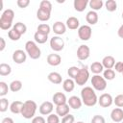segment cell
Wrapping results in <instances>:
<instances>
[{"label":"cell","mask_w":123,"mask_h":123,"mask_svg":"<svg viewBox=\"0 0 123 123\" xmlns=\"http://www.w3.org/2000/svg\"><path fill=\"white\" fill-rule=\"evenodd\" d=\"M81 99L86 107H93L98 103V97L91 86H85L81 90Z\"/></svg>","instance_id":"obj_1"},{"label":"cell","mask_w":123,"mask_h":123,"mask_svg":"<svg viewBox=\"0 0 123 123\" xmlns=\"http://www.w3.org/2000/svg\"><path fill=\"white\" fill-rule=\"evenodd\" d=\"M14 17V12L12 9L5 10L0 17V28L2 30H11L12 25V20Z\"/></svg>","instance_id":"obj_2"},{"label":"cell","mask_w":123,"mask_h":123,"mask_svg":"<svg viewBox=\"0 0 123 123\" xmlns=\"http://www.w3.org/2000/svg\"><path fill=\"white\" fill-rule=\"evenodd\" d=\"M37 109V105L35 101L33 100H27L24 102L23 104V108L21 111V115L25 118V119H31L35 117L36 111Z\"/></svg>","instance_id":"obj_3"},{"label":"cell","mask_w":123,"mask_h":123,"mask_svg":"<svg viewBox=\"0 0 123 123\" xmlns=\"http://www.w3.org/2000/svg\"><path fill=\"white\" fill-rule=\"evenodd\" d=\"M25 51L28 56L33 60H37L41 56V51L39 47L37 46V42L33 40H28L25 43Z\"/></svg>","instance_id":"obj_4"},{"label":"cell","mask_w":123,"mask_h":123,"mask_svg":"<svg viewBox=\"0 0 123 123\" xmlns=\"http://www.w3.org/2000/svg\"><path fill=\"white\" fill-rule=\"evenodd\" d=\"M92 88L97 91H103L107 87V80L101 75H93L91 78Z\"/></svg>","instance_id":"obj_5"},{"label":"cell","mask_w":123,"mask_h":123,"mask_svg":"<svg viewBox=\"0 0 123 123\" xmlns=\"http://www.w3.org/2000/svg\"><path fill=\"white\" fill-rule=\"evenodd\" d=\"M88 78H89L88 67L87 66H84V67L80 68V71H79L78 75L76 76V78L74 79V81L78 86H84L88 81Z\"/></svg>","instance_id":"obj_6"},{"label":"cell","mask_w":123,"mask_h":123,"mask_svg":"<svg viewBox=\"0 0 123 123\" xmlns=\"http://www.w3.org/2000/svg\"><path fill=\"white\" fill-rule=\"evenodd\" d=\"M92 30L89 25H82L78 29V37L81 40L86 41L91 37Z\"/></svg>","instance_id":"obj_7"},{"label":"cell","mask_w":123,"mask_h":123,"mask_svg":"<svg viewBox=\"0 0 123 123\" xmlns=\"http://www.w3.org/2000/svg\"><path fill=\"white\" fill-rule=\"evenodd\" d=\"M50 47L55 52H60L64 48V41L60 36H54L50 38Z\"/></svg>","instance_id":"obj_8"},{"label":"cell","mask_w":123,"mask_h":123,"mask_svg":"<svg viewBox=\"0 0 123 123\" xmlns=\"http://www.w3.org/2000/svg\"><path fill=\"white\" fill-rule=\"evenodd\" d=\"M90 56V49L87 45L82 44L77 49V58L80 61H86Z\"/></svg>","instance_id":"obj_9"},{"label":"cell","mask_w":123,"mask_h":123,"mask_svg":"<svg viewBox=\"0 0 123 123\" xmlns=\"http://www.w3.org/2000/svg\"><path fill=\"white\" fill-rule=\"evenodd\" d=\"M12 61L17 63V64H21V63H24L26 62V59H27V53L24 52L23 50L21 49H17L15 51H13L12 53Z\"/></svg>","instance_id":"obj_10"},{"label":"cell","mask_w":123,"mask_h":123,"mask_svg":"<svg viewBox=\"0 0 123 123\" xmlns=\"http://www.w3.org/2000/svg\"><path fill=\"white\" fill-rule=\"evenodd\" d=\"M113 103V98L110 93H103L98 98V104L102 108H108L111 107Z\"/></svg>","instance_id":"obj_11"},{"label":"cell","mask_w":123,"mask_h":123,"mask_svg":"<svg viewBox=\"0 0 123 123\" xmlns=\"http://www.w3.org/2000/svg\"><path fill=\"white\" fill-rule=\"evenodd\" d=\"M53 110H54V105L50 101H45V102L41 103L39 108H38L39 113L42 114V115H49V114H51Z\"/></svg>","instance_id":"obj_12"},{"label":"cell","mask_w":123,"mask_h":123,"mask_svg":"<svg viewBox=\"0 0 123 123\" xmlns=\"http://www.w3.org/2000/svg\"><path fill=\"white\" fill-rule=\"evenodd\" d=\"M67 104L69 105L70 109H73V110H79L82 105H83V102H82V99L76 95H73V96H70L69 99L67 100Z\"/></svg>","instance_id":"obj_13"},{"label":"cell","mask_w":123,"mask_h":123,"mask_svg":"<svg viewBox=\"0 0 123 123\" xmlns=\"http://www.w3.org/2000/svg\"><path fill=\"white\" fill-rule=\"evenodd\" d=\"M111 118L114 123L123 121V110L121 108H115L111 111Z\"/></svg>","instance_id":"obj_14"},{"label":"cell","mask_w":123,"mask_h":123,"mask_svg":"<svg viewBox=\"0 0 123 123\" xmlns=\"http://www.w3.org/2000/svg\"><path fill=\"white\" fill-rule=\"evenodd\" d=\"M66 28L67 27L64 23H62V21H57L53 24L52 30L57 36H61V35H63L66 32Z\"/></svg>","instance_id":"obj_15"},{"label":"cell","mask_w":123,"mask_h":123,"mask_svg":"<svg viewBox=\"0 0 123 123\" xmlns=\"http://www.w3.org/2000/svg\"><path fill=\"white\" fill-rule=\"evenodd\" d=\"M62 62V58L59 54H49L47 56V63L51 66H58Z\"/></svg>","instance_id":"obj_16"},{"label":"cell","mask_w":123,"mask_h":123,"mask_svg":"<svg viewBox=\"0 0 123 123\" xmlns=\"http://www.w3.org/2000/svg\"><path fill=\"white\" fill-rule=\"evenodd\" d=\"M52 100H53V103H54L56 106H59V105H62V104H66V103H67L66 96H65V94L62 93V92H56V93L53 95Z\"/></svg>","instance_id":"obj_17"},{"label":"cell","mask_w":123,"mask_h":123,"mask_svg":"<svg viewBox=\"0 0 123 123\" xmlns=\"http://www.w3.org/2000/svg\"><path fill=\"white\" fill-rule=\"evenodd\" d=\"M65 25L68 29L70 30H77L79 29L80 27V21L77 17L75 16H70L66 19V22H65Z\"/></svg>","instance_id":"obj_18"},{"label":"cell","mask_w":123,"mask_h":123,"mask_svg":"<svg viewBox=\"0 0 123 123\" xmlns=\"http://www.w3.org/2000/svg\"><path fill=\"white\" fill-rule=\"evenodd\" d=\"M102 64L105 69H112V67H114L115 64V60L112 56H105L102 60Z\"/></svg>","instance_id":"obj_19"},{"label":"cell","mask_w":123,"mask_h":123,"mask_svg":"<svg viewBox=\"0 0 123 123\" xmlns=\"http://www.w3.org/2000/svg\"><path fill=\"white\" fill-rule=\"evenodd\" d=\"M69 110H70V107L69 105L66 103V104H62V105H59L56 107V113L61 116V117H63L65 115H67L69 113Z\"/></svg>","instance_id":"obj_20"},{"label":"cell","mask_w":123,"mask_h":123,"mask_svg":"<svg viewBox=\"0 0 123 123\" xmlns=\"http://www.w3.org/2000/svg\"><path fill=\"white\" fill-rule=\"evenodd\" d=\"M99 16L98 13L94 11H89L86 15V20L89 25H95L98 22Z\"/></svg>","instance_id":"obj_21"},{"label":"cell","mask_w":123,"mask_h":123,"mask_svg":"<svg viewBox=\"0 0 123 123\" xmlns=\"http://www.w3.org/2000/svg\"><path fill=\"white\" fill-rule=\"evenodd\" d=\"M47 79L49 82H51L52 84H55V85H60V84H62V75L55 71L50 72L47 76Z\"/></svg>","instance_id":"obj_22"},{"label":"cell","mask_w":123,"mask_h":123,"mask_svg":"<svg viewBox=\"0 0 123 123\" xmlns=\"http://www.w3.org/2000/svg\"><path fill=\"white\" fill-rule=\"evenodd\" d=\"M23 104H24L23 102L18 101V100L13 101L10 105V111L14 114H19V113H21V111H22V108H23Z\"/></svg>","instance_id":"obj_23"},{"label":"cell","mask_w":123,"mask_h":123,"mask_svg":"<svg viewBox=\"0 0 123 123\" xmlns=\"http://www.w3.org/2000/svg\"><path fill=\"white\" fill-rule=\"evenodd\" d=\"M51 17V12H47V11H44L42 9H39L37 11V18L39 20V21H42V22H45V21H48Z\"/></svg>","instance_id":"obj_24"},{"label":"cell","mask_w":123,"mask_h":123,"mask_svg":"<svg viewBox=\"0 0 123 123\" xmlns=\"http://www.w3.org/2000/svg\"><path fill=\"white\" fill-rule=\"evenodd\" d=\"M90 71L94 74V75H100V73H102L104 71V66L102 64V62H94L90 64L89 66Z\"/></svg>","instance_id":"obj_25"},{"label":"cell","mask_w":123,"mask_h":123,"mask_svg":"<svg viewBox=\"0 0 123 123\" xmlns=\"http://www.w3.org/2000/svg\"><path fill=\"white\" fill-rule=\"evenodd\" d=\"M87 5H88L87 0H74V2H73V6H74L75 11L80 12H84Z\"/></svg>","instance_id":"obj_26"},{"label":"cell","mask_w":123,"mask_h":123,"mask_svg":"<svg viewBox=\"0 0 123 123\" xmlns=\"http://www.w3.org/2000/svg\"><path fill=\"white\" fill-rule=\"evenodd\" d=\"M75 81L71 78H68V79H65L63 82H62V88L64 91L66 92H71L74 88H75Z\"/></svg>","instance_id":"obj_27"},{"label":"cell","mask_w":123,"mask_h":123,"mask_svg":"<svg viewBox=\"0 0 123 123\" xmlns=\"http://www.w3.org/2000/svg\"><path fill=\"white\" fill-rule=\"evenodd\" d=\"M88 5L91 8V11L96 12V11H99V10L102 9V7L104 5V2L102 0H90L88 2Z\"/></svg>","instance_id":"obj_28"},{"label":"cell","mask_w":123,"mask_h":123,"mask_svg":"<svg viewBox=\"0 0 123 123\" xmlns=\"http://www.w3.org/2000/svg\"><path fill=\"white\" fill-rule=\"evenodd\" d=\"M37 32H38V33H40V34H42V35L48 36V35L50 34V32H51V28H50V26H49L48 24H46V23H41V24H39V25L37 26Z\"/></svg>","instance_id":"obj_29"},{"label":"cell","mask_w":123,"mask_h":123,"mask_svg":"<svg viewBox=\"0 0 123 123\" xmlns=\"http://www.w3.org/2000/svg\"><path fill=\"white\" fill-rule=\"evenodd\" d=\"M34 39H35V41H36L37 43H38V44H43V43H45V42L48 40V36L42 35V34H40V33H38V32H36L35 35H34Z\"/></svg>","instance_id":"obj_30"},{"label":"cell","mask_w":123,"mask_h":123,"mask_svg":"<svg viewBox=\"0 0 123 123\" xmlns=\"http://www.w3.org/2000/svg\"><path fill=\"white\" fill-rule=\"evenodd\" d=\"M12 72V67L10 64L2 62L0 64V75L1 76H8Z\"/></svg>","instance_id":"obj_31"},{"label":"cell","mask_w":123,"mask_h":123,"mask_svg":"<svg viewBox=\"0 0 123 123\" xmlns=\"http://www.w3.org/2000/svg\"><path fill=\"white\" fill-rule=\"evenodd\" d=\"M104 5L106 7V10L108 12H111L116 11V9H117V3L114 0H107L104 3Z\"/></svg>","instance_id":"obj_32"},{"label":"cell","mask_w":123,"mask_h":123,"mask_svg":"<svg viewBox=\"0 0 123 123\" xmlns=\"http://www.w3.org/2000/svg\"><path fill=\"white\" fill-rule=\"evenodd\" d=\"M22 88V82L19 80H14L10 84V89L12 92H17Z\"/></svg>","instance_id":"obj_33"},{"label":"cell","mask_w":123,"mask_h":123,"mask_svg":"<svg viewBox=\"0 0 123 123\" xmlns=\"http://www.w3.org/2000/svg\"><path fill=\"white\" fill-rule=\"evenodd\" d=\"M12 28H13L15 31H17L21 36L24 35V34L26 33V31H27V26H26L24 23H22V22H16V23L13 25Z\"/></svg>","instance_id":"obj_34"},{"label":"cell","mask_w":123,"mask_h":123,"mask_svg":"<svg viewBox=\"0 0 123 123\" xmlns=\"http://www.w3.org/2000/svg\"><path fill=\"white\" fill-rule=\"evenodd\" d=\"M8 37H9V38H10L11 40H12V41H17V40H19V38L21 37V35H20L17 31H15L13 28H12V29L8 32Z\"/></svg>","instance_id":"obj_35"},{"label":"cell","mask_w":123,"mask_h":123,"mask_svg":"<svg viewBox=\"0 0 123 123\" xmlns=\"http://www.w3.org/2000/svg\"><path fill=\"white\" fill-rule=\"evenodd\" d=\"M103 77L107 81H111L115 78V71L113 69H105L103 71Z\"/></svg>","instance_id":"obj_36"},{"label":"cell","mask_w":123,"mask_h":123,"mask_svg":"<svg viewBox=\"0 0 123 123\" xmlns=\"http://www.w3.org/2000/svg\"><path fill=\"white\" fill-rule=\"evenodd\" d=\"M39 9H42L44 11H47V12H52V4L50 1L48 0H42L39 4Z\"/></svg>","instance_id":"obj_37"},{"label":"cell","mask_w":123,"mask_h":123,"mask_svg":"<svg viewBox=\"0 0 123 123\" xmlns=\"http://www.w3.org/2000/svg\"><path fill=\"white\" fill-rule=\"evenodd\" d=\"M79 71H80V68H79V67H77V66H71V67L68 68L67 74H68V76H69L71 79L74 80V79L76 78V76L78 75Z\"/></svg>","instance_id":"obj_38"},{"label":"cell","mask_w":123,"mask_h":123,"mask_svg":"<svg viewBox=\"0 0 123 123\" xmlns=\"http://www.w3.org/2000/svg\"><path fill=\"white\" fill-rule=\"evenodd\" d=\"M9 89H10V86H8V85L5 82L1 81L0 82V96L4 97L5 95H7Z\"/></svg>","instance_id":"obj_39"},{"label":"cell","mask_w":123,"mask_h":123,"mask_svg":"<svg viewBox=\"0 0 123 123\" xmlns=\"http://www.w3.org/2000/svg\"><path fill=\"white\" fill-rule=\"evenodd\" d=\"M9 108V101L8 99L4 98V97H1L0 99V111L1 112H5Z\"/></svg>","instance_id":"obj_40"},{"label":"cell","mask_w":123,"mask_h":123,"mask_svg":"<svg viewBox=\"0 0 123 123\" xmlns=\"http://www.w3.org/2000/svg\"><path fill=\"white\" fill-rule=\"evenodd\" d=\"M46 121H47V123H60V116L58 114L51 113L47 116Z\"/></svg>","instance_id":"obj_41"},{"label":"cell","mask_w":123,"mask_h":123,"mask_svg":"<svg viewBox=\"0 0 123 123\" xmlns=\"http://www.w3.org/2000/svg\"><path fill=\"white\" fill-rule=\"evenodd\" d=\"M113 103L118 108H123V94H118L113 99Z\"/></svg>","instance_id":"obj_42"},{"label":"cell","mask_w":123,"mask_h":123,"mask_svg":"<svg viewBox=\"0 0 123 123\" xmlns=\"http://www.w3.org/2000/svg\"><path fill=\"white\" fill-rule=\"evenodd\" d=\"M74 121H75V117H74V115H72L70 113L63 116L62 119V123H75Z\"/></svg>","instance_id":"obj_43"},{"label":"cell","mask_w":123,"mask_h":123,"mask_svg":"<svg viewBox=\"0 0 123 123\" xmlns=\"http://www.w3.org/2000/svg\"><path fill=\"white\" fill-rule=\"evenodd\" d=\"M91 123H106V120L102 115L96 114L91 118Z\"/></svg>","instance_id":"obj_44"},{"label":"cell","mask_w":123,"mask_h":123,"mask_svg":"<svg viewBox=\"0 0 123 123\" xmlns=\"http://www.w3.org/2000/svg\"><path fill=\"white\" fill-rule=\"evenodd\" d=\"M16 4L19 8L21 9H24V8H27L30 4V0H17L16 1Z\"/></svg>","instance_id":"obj_45"},{"label":"cell","mask_w":123,"mask_h":123,"mask_svg":"<svg viewBox=\"0 0 123 123\" xmlns=\"http://www.w3.org/2000/svg\"><path fill=\"white\" fill-rule=\"evenodd\" d=\"M47 121L45 120V118L41 115L39 116H35L34 118H32V122L31 123H46Z\"/></svg>","instance_id":"obj_46"},{"label":"cell","mask_w":123,"mask_h":123,"mask_svg":"<svg viewBox=\"0 0 123 123\" xmlns=\"http://www.w3.org/2000/svg\"><path fill=\"white\" fill-rule=\"evenodd\" d=\"M114 69L118 73H122L123 71V62H117L114 64Z\"/></svg>","instance_id":"obj_47"},{"label":"cell","mask_w":123,"mask_h":123,"mask_svg":"<svg viewBox=\"0 0 123 123\" xmlns=\"http://www.w3.org/2000/svg\"><path fill=\"white\" fill-rule=\"evenodd\" d=\"M6 47V41L4 37H0V51H3Z\"/></svg>","instance_id":"obj_48"},{"label":"cell","mask_w":123,"mask_h":123,"mask_svg":"<svg viewBox=\"0 0 123 123\" xmlns=\"http://www.w3.org/2000/svg\"><path fill=\"white\" fill-rule=\"evenodd\" d=\"M117 35H118V37H119L120 38H123V24L118 28V30H117Z\"/></svg>","instance_id":"obj_49"},{"label":"cell","mask_w":123,"mask_h":123,"mask_svg":"<svg viewBox=\"0 0 123 123\" xmlns=\"http://www.w3.org/2000/svg\"><path fill=\"white\" fill-rule=\"evenodd\" d=\"M1 123H14V122H13L12 118H11V117H5V118H3V120H2Z\"/></svg>","instance_id":"obj_50"},{"label":"cell","mask_w":123,"mask_h":123,"mask_svg":"<svg viewBox=\"0 0 123 123\" xmlns=\"http://www.w3.org/2000/svg\"><path fill=\"white\" fill-rule=\"evenodd\" d=\"M76 123H84L83 121H78V122H76Z\"/></svg>","instance_id":"obj_51"},{"label":"cell","mask_w":123,"mask_h":123,"mask_svg":"<svg viewBox=\"0 0 123 123\" xmlns=\"http://www.w3.org/2000/svg\"><path fill=\"white\" fill-rule=\"evenodd\" d=\"M121 16H122V19H123V12H122V14H121Z\"/></svg>","instance_id":"obj_52"},{"label":"cell","mask_w":123,"mask_h":123,"mask_svg":"<svg viewBox=\"0 0 123 123\" xmlns=\"http://www.w3.org/2000/svg\"><path fill=\"white\" fill-rule=\"evenodd\" d=\"M121 74H122V77H123V71H122V73H121Z\"/></svg>","instance_id":"obj_53"},{"label":"cell","mask_w":123,"mask_h":123,"mask_svg":"<svg viewBox=\"0 0 123 123\" xmlns=\"http://www.w3.org/2000/svg\"><path fill=\"white\" fill-rule=\"evenodd\" d=\"M121 123H123V121H121Z\"/></svg>","instance_id":"obj_54"},{"label":"cell","mask_w":123,"mask_h":123,"mask_svg":"<svg viewBox=\"0 0 123 123\" xmlns=\"http://www.w3.org/2000/svg\"><path fill=\"white\" fill-rule=\"evenodd\" d=\"M113 123H114V122H113Z\"/></svg>","instance_id":"obj_55"}]
</instances>
